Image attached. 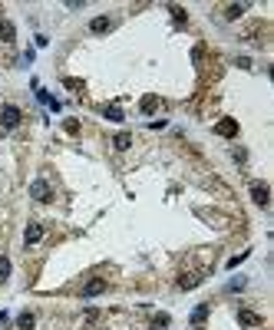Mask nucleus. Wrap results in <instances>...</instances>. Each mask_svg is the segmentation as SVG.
Listing matches in <instances>:
<instances>
[{
	"instance_id": "obj_1",
	"label": "nucleus",
	"mask_w": 274,
	"mask_h": 330,
	"mask_svg": "<svg viewBox=\"0 0 274 330\" xmlns=\"http://www.w3.org/2000/svg\"><path fill=\"white\" fill-rule=\"evenodd\" d=\"M30 198H33V202H43V205L53 202V189H50V182L47 179H33L30 182Z\"/></svg>"
},
{
	"instance_id": "obj_2",
	"label": "nucleus",
	"mask_w": 274,
	"mask_h": 330,
	"mask_svg": "<svg viewBox=\"0 0 274 330\" xmlns=\"http://www.w3.org/2000/svg\"><path fill=\"white\" fill-rule=\"evenodd\" d=\"M20 119H24V112H20V106H14V102H7V106L0 109V126L4 129H17Z\"/></svg>"
},
{
	"instance_id": "obj_3",
	"label": "nucleus",
	"mask_w": 274,
	"mask_h": 330,
	"mask_svg": "<svg viewBox=\"0 0 274 330\" xmlns=\"http://www.w3.org/2000/svg\"><path fill=\"white\" fill-rule=\"evenodd\" d=\"M251 198H254L258 208H267V202H271V189H267V182H251Z\"/></svg>"
},
{
	"instance_id": "obj_4",
	"label": "nucleus",
	"mask_w": 274,
	"mask_h": 330,
	"mask_svg": "<svg viewBox=\"0 0 274 330\" xmlns=\"http://www.w3.org/2000/svg\"><path fill=\"white\" fill-rule=\"evenodd\" d=\"M112 27H116V20H112L109 14H99V17L89 20V33H109Z\"/></svg>"
},
{
	"instance_id": "obj_5",
	"label": "nucleus",
	"mask_w": 274,
	"mask_h": 330,
	"mask_svg": "<svg viewBox=\"0 0 274 330\" xmlns=\"http://www.w3.org/2000/svg\"><path fill=\"white\" fill-rule=\"evenodd\" d=\"M40 238H43V225H40V221H30L27 231H24V244H27V248H33Z\"/></svg>"
},
{
	"instance_id": "obj_6",
	"label": "nucleus",
	"mask_w": 274,
	"mask_h": 330,
	"mask_svg": "<svg viewBox=\"0 0 274 330\" xmlns=\"http://www.w3.org/2000/svg\"><path fill=\"white\" fill-rule=\"evenodd\" d=\"M106 287H109V284H106V281H102V277H93V281H89V284H83V297H99V294L102 291H106Z\"/></svg>"
},
{
	"instance_id": "obj_7",
	"label": "nucleus",
	"mask_w": 274,
	"mask_h": 330,
	"mask_svg": "<svg viewBox=\"0 0 274 330\" xmlns=\"http://www.w3.org/2000/svg\"><path fill=\"white\" fill-rule=\"evenodd\" d=\"M215 132L225 135V139H235V135H238V122H235V119H221V122H215Z\"/></svg>"
},
{
	"instance_id": "obj_8",
	"label": "nucleus",
	"mask_w": 274,
	"mask_h": 330,
	"mask_svg": "<svg viewBox=\"0 0 274 330\" xmlns=\"http://www.w3.org/2000/svg\"><path fill=\"white\" fill-rule=\"evenodd\" d=\"M238 323L241 327H261V317L254 310H248V307H238Z\"/></svg>"
},
{
	"instance_id": "obj_9",
	"label": "nucleus",
	"mask_w": 274,
	"mask_h": 330,
	"mask_svg": "<svg viewBox=\"0 0 274 330\" xmlns=\"http://www.w3.org/2000/svg\"><path fill=\"white\" fill-rule=\"evenodd\" d=\"M162 106V99L159 96H142V102H139V109H142V116H152V112Z\"/></svg>"
},
{
	"instance_id": "obj_10",
	"label": "nucleus",
	"mask_w": 274,
	"mask_h": 330,
	"mask_svg": "<svg viewBox=\"0 0 274 330\" xmlns=\"http://www.w3.org/2000/svg\"><path fill=\"white\" fill-rule=\"evenodd\" d=\"M208 310H212V304H198L195 310H192V317H188V320H192V327H202L205 317H208Z\"/></svg>"
},
{
	"instance_id": "obj_11",
	"label": "nucleus",
	"mask_w": 274,
	"mask_h": 330,
	"mask_svg": "<svg viewBox=\"0 0 274 330\" xmlns=\"http://www.w3.org/2000/svg\"><path fill=\"white\" fill-rule=\"evenodd\" d=\"M205 277L202 274H182V281H179V291H192V287H198Z\"/></svg>"
},
{
	"instance_id": "obj_12",
	"label": "nucleus",
	"mask_w": 274,
	"mask_h": 330,
	"mask_svg": "<svg viewBox=\"0 0 274 330\" xmlns=\"http://www.w3.org/2000/svg\"><path fill=\"white\" fill-rule=\"evenodd\" d=\"M14 37H17V27L10 20H0V40L4 43H14Z\"/></svg>"
},
{
	"instance_id": "obj_13",
	"label": "nucleus",
	"mask_w": 274,
	"mask_h": 330,
	"mask_svg": "<svg viewBox=\"0 0 274 330\" xmlns=\"http://www.w3.org/2000/svg\"><path fill=\"white\" fill-rule=\"evenodd\" d=\"M99 112H102V119H109V122H122V119H125L119 106H102Z\"/></svg>"
},
{
	"instance_id": "obj_14",
	"label": "nucleus",
	"mask_w": 274,
	"mask_h": 330,
	"mask_svg": "<svg viewBox=\"0 0 274 330\" xmlns=\"http://www.w3.org/2000/svg\"><path fill=\"white\" fill-rule=\"evenodd\" d=\"M17 327H20V330H33V327H37V317H33L30 310H24V314L17 317Z\"/></svg>"
},
{
	"instance_id": "obj_15",
	"label": "nucleus",
	"mask_w": 274,
	"mask_h": 330,
	"mask_svg": "<svg viewBox=\"0 0 274 330\" xmlns=\"http://www.w3.org/2000/svg\"><path fill=\"white\" fill-rule=\"evenodd\" d=\"M112 145H116V152H125L129 145H132V135H129V132H119L116 139H112Z\"/></svg>"
},
{
	"instance_id": "obj_16",
	"label": "nucleus",
	"mask_w": 274,
	"mask_h": 330,
	"mask_svg": "<svg viewBox=\"0 0 274 330\" xmlns=\"http://www.w3.org/2000/svg\"><path fill=\"white\" fill-rule=\"evenodd\" d=\"M169 14H172V20H175V24H185V20H188V14H185V7H179V4H172V7H169Z\"/></svg>"
},
{
	"instance_id": "obj_17",
	"label": "nucleus",
	"mask_w": 274,
	"mask_h": 330,
	"mask_svg": "<svg viewBox=\"0 0 274 330\" xmlns=\"http://www.w3.org/2000/svg\"><path fill=\"white\" fill-rule=\"evenodd\" d=\"M244 10H248L244 4H231V7H225V20H238V17H241Z\"/></svg>"
},
{
	"instance_id": "obj_18",
	"label": "nucleus",
	"mask_w": 274,
	"mask_h": 330,
	"mask_svg": "<svg viewBox=\"0 0 274 330\" xmlns=\"http://www.w3.org/2000/svg\"><path fill=\"white\" fill-rule=\"evenodd\" d=\"M10 271H14L10 258H7V254H0V281H10Z\"/></svg>"
},
{
	"instance_id": "obj_19",
	"label": "nucleus",
	"mask_w": 274,
	"mask_h": 330,
	"mask_svg": "<svg viewBox=\"0 0 274 330\" xmlns=\"http://www.w3.org/2000/svg\"><path fill=\"white\" fill-rule=\"evenodd\" d=\"M169 323H172V317L165 314V310H159V314L152 317V327H159V330H165V327H169Z\"/></svg>"
},
{
	"instance_id": "obj_20",
	"label": "nucleus",
	"mask_w": 274,
	"mask_h": 330,
	"mask_svg": "<svg viewBox=\"0 0 274 330\" xmlns=\"http://www.w3.org/2000/svg\"><path fill=\"white\" fill-rule=\"evenodd\" d=\"M63 129H66L70 135H76V132H79V122H76V119H66V122H63Z\"/></svg>"
},
{
	"instance_id": "obj_21",
	"label": "nucleus",
	"mask_w": 274,
	"mask_h": 330,
	"mask_svg": "<svg viewBox=\"0 0 274 330\" xmlns=\"http://www.w3.org/2000/svg\"><path fill=\"white\" fill-rule=\"evenodd\" d=\"M63 86H66V89H83V79H63Z\"/></svg>"
},
{
	"instance_id": "obj_22",
	"label": "nucleus",
	"mask_w": 274,
	"mask_h": 330,
	"mask_svg": "<svg viewBox=\"0 0 274 330\" xmlns=\"http://www.w3.org/2000/svg\"><path fill=\"white\" fill-rule=\"evenodd\" d=\"M231 155H235V162H238V165H244V162H248V152H244V149H235Z\"/></svg>"
},
{
	"instance_id": "obj_23",
	"label": "nucleus",
	"mask_w": 274,
	"mask_h": 330,
	"mask_svg": "<svg viewBox=\"0 0 274 330\" xmlns=\"http://www.w3.org/2000/svg\"><path fill=\"white\" fill-rule=\"evenodd\" d=\"M244 284H248V281H244V277H235V281H231V284H228V291H241V287H244Z\"/></svg>"
},
{
	"instance_id": "obj_24",
	"label": "nucleus",
	"mask_w": 274,
	"mask_h": 330,
	"mask_svg": "<svg viewBox=\"0 0 274 330\" xmlns=\"http://www.w3.org/2000/svg\"><path fill=\"white\" fill-rule=\"evenodd\" d=\"M244 258H248V251H241V254H235V258L228 261V267H235V264H241V261H244Z\"/></svg>"
},
{
	"instance_id": "obj_25",
	"label": "nucleus",
	"mask_w": 274,
	"mask_h": 330,
	"mask_svg": "<svg viewBox=\"0 0 274 330\" xmlns=\"http://www.w3.org/2000/svg\"><path fill=\"white\" fill-rule=\"evenodd\" d=\"M192 330H205V327H192Z\"/></svg>"
}]
</instances>
